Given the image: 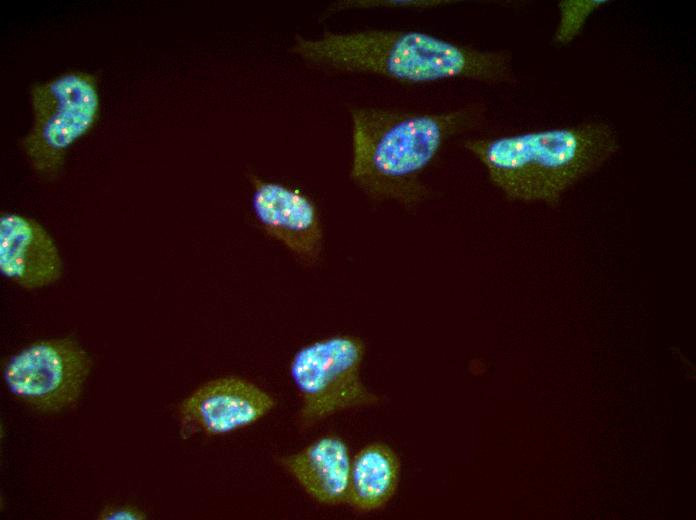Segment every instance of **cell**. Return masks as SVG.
Returning a JSON list of instances; mask_svg holds the SVG:
<instances>
[{"label":"cell","mask_w":696,"mask_h":520,"mask_svg":"<svg viewBox=\"0 0 696 520\" xmlns=\"http://www.w3.org/2000/svg\"><path fill=\"white\" fill-rule=\"evenodd\" d=\"M290 52L324 71L374 75L406 84L518 83L509 50L480 49L413 29L325 31L318 37L296 34Z\"/></svg>","instance_id":"1"},{"label":"cell","mask_w":696,"mask_h":520,"mask_svg":"<svg viewBox=\"0 0 696 520\" xmlns=\"http://www.w3.org/2000/svg\"><path fill=\"white\" fill-rule=\"evenodd\" d=\"M487 111L481 101L443 111L351 107L352 182L373 200L415 208L429 196L423 175L441 149L480 128Z\"/></svg>","instance_id":"2"},{"label":"cell","mask_w":696,"mask_h":520,"mask_svg":"<svg viewBox=\"0 0 696 520\" xmlns=\"http://www.w3.org/2000/svg\"><path fill=\"white\" fill-rule=\"evenodd\" d=\"M463 147L485 167L507 198L559 205L562 196L620 150L616 130L603 121L468 138Z\"/></svg>","instance_id":"3"},{"label":"cell","mask_w":696,"mask_h":520,"mask_svg":"<svg viewBox=\"0 0 696 520\" xmlns=\"http://www.w3.org/2000/svg\"><path fill=\"white\" fill-rule=\"evenodd\" d=\"M29 94L33 120L19 145L35 173L53 177L69 148L98 120L97 81L90 73L69 71L34 83Z\"/></svg>","instance_id":"4"},{"label":"cell","mask_w":696,"mask_h":520,"mask_svg":"<svg viewBox=\"0 0 696 520\" xmlns=\"http://www.w3.org/2000/svg\"><path fill=\"white\" fill-rule=\"evenodd\" d=\"M364 354L363 341L352 335L319 339L294 353L289 375L301 402L297 419L302 430L338 412L381 403L382 397L361 380Z\"/></svg>","instance_id":"5"},{"label":"cell","mask_w":696,"mask_h":520,"mask_svg":"<svg viewBox=\"0 0 696 520\" xmlns=\"http://www.w3.org/2000/svg\"><path fill=\"white\" fill-rule=\"evenodd\" d=\"M91 368L90 355L74 339H42L9 355L1 378L13 398L55 414L78 403Z\"/></svg>","instance_id":"6"},{"label":"cell","mask_w":696,"mask_h":520,"mask_svg":"<svg viewBox=\"0 0 696 520\" xmlns=\"http://www.w3.org/2000/svg\"><path fill=\"white\" fill-rule=\"evenodd\" d=\"M248 180L251 211L258 227L301 264L315 265L323 247V228L315 202L300 189L254 173L248 175Z\"/></svg>","instance_id":"7"},{"label":"cell","mask_w":696,"mask_h":520,"mask_svg":"<svg viewBox=\"0 0 696 520\" xmlns=\"http://www.w3.org/2000/svg\"><path fill=\"white\" fill-rule=\"evenodd\" d=\"M274 398L254 383L219 377L200 385L177 407L180 435H223L247 427L267 415Z\"/></svg>","instance_id":"8"},{"label":"cell","mask_w":696,"mask_h":520,"mask_svg":"<svg viewBox=\"0 0 696 520\" xmlns=\"http://www.w3.org/2000/svg\"><path fill=\"white\" fill-rule=\"evenodd\" d=\"M0 272L26 290L47 287L63 273L56 243L35 219L14 213L0 216Z\"/></svg>","instance_id":"9"},{"label":"cell","mask_w":696,"mask_h":520,"mask_svg":"<svg viewBox=\"0 0 696 520\" xmlns=\"http://www.w3.org/2000/svg\"><path fill=\"white\" fill-rule=\"evenodd\" d=\"M351 461L346 442L332 434L279 458L280 465L301 488L316 502L327 506L347 503Z\"/></svg>","instance_id":"10"},{"label":"cell","mask_w":696,"mask_h":520,"mask_svg":"<svg viewBox=\"0 0 696 520\" xmlns=\"http://www.w3.org/2000/svg\"><path fill=\"white\" fill-rule=\"evenodd\" d=\"M400 470L391 447L379 442L364 446L351 461L347 503L359 513L382 509L397 490Z\"/></svg>","instance_id":"11"},{"label":"cell","mask_w":696,"mask_h":520,"mask_svg":"<svg viewBox=\"0 0 696 520\" xmlns=\"http://www.w3.org/2000/svg\"><path fill=\"white\" fill-rule=\"evenodd\" d=\"M610 3L606 0H562L557 7L560 12L559 23L553 39L560 45H567L582 31L587 19L596 11Z\"/></svg>","instance_id":"12"},{"label":"cell","mask_w":696,"mask_h":520,"mask_svg":"<svg viewBox=\"0 0 696 520\" xmlns=\"http://www.w3.org/2000/svg\"><path fill=\"white\" fill-rule=\"evenodd\" d=\"M450 0H342L330 4L324 12L328 16L348 10H431L451 5Z\"/></svg>","instance_id":"13"},{"label":"cell","mask_w":696,"mask_h":520,"mask_svg":"<svg viewBox=\"0 0 696 520\" xmlns=\"http://www.w3.org/2000/svg\"><path fill=\"white\" fill-rule=\"evenodd\" d=\"M98 520H145L147 514L138 506L131 504L110 503L98 512Z\"/></svg>","instance_id":"14"}]
</instances>
